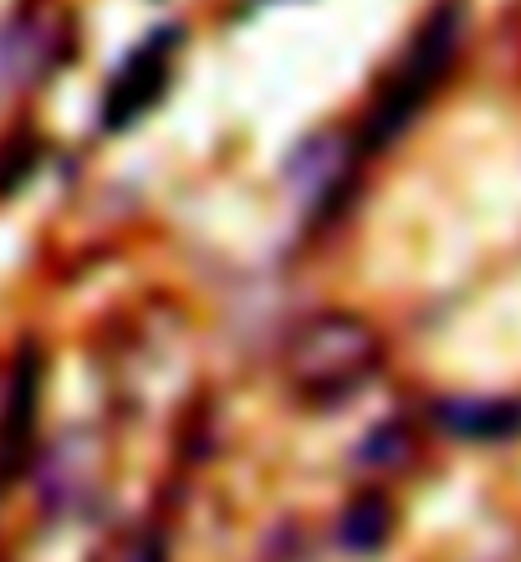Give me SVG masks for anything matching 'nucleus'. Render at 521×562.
<instances>
[{
    "mask_svg": "<svg viewBox=\"0 0 521 562\" xmlns=\"http://www.w3.org/2000/svg\"><path fill=\"white\" fill-rule=\"evenodd\" d=\"M461 31H465V0H445V5L424 21V31L415 36V46H409L399 77L384 88V98H378V108H373V119H369L363 144L384 148V144H394L409 123H415V113L424 108V98H430V92L440 88V77L450 72L455 46H461Z\"/></svg>",
    "mask_w": 521,
    "mask_h": 562,
    "instance_id": "1",
    "label": "nucleus"
},
{
    "mask_svg": "<svg viewBox=\"0 0 521 562\" xmlns=\"http://www.w3.org/2000/svg\"><path fill=\"white\" fill-rule=\"evenodd\" d=\"M378 363V342L353 317H322L292 348V379L313 394H343Z\"/></svg>",
    "mask_w": 521,
    "mask_h": 562,
    "instance_id": "2",
    "label": "nucleus"
},
{
    "mask_svg": "<svg viewBox=\"0 0 521 562\" xmlns=\"http://www.w3.org/2000/svg\"><path fill=\"white\" fill-rule=\"evenodd\" d=\"M174 42H179V31H165V42L154 36L144 52H134V57L123 61V72L113 77V88H107V113H103L107 128H128L144 108H154V98H159L165 82H169V57L165 52Z\"/></svg>",
    "mask_w": 521,
    "mask_h": 562,
    "instance_id": "3",
    "label": "nucleus"
},
{
    "mask_svg": "<svg viewBox=\"0 0 521 562\" xmlns=\"http://www.w3.org/2000/svg\"><path fill=\"white\" fill-rule=\"evenodd\" d=\"M31 419H36V353H21L15 363V384H11V404H5V429H0V481L21 471L31 445Z\"/></svg>",
    "mask_w": 521,
    "mask_h": 562,
    "instance_id": "4",
    "label": "nucleus"
},
{
    "mask_svg": "<svg viewBox=\"0 0 521 562\" xmlns=\"http://www.w3.org/2000/svg\"><path fill=\"white\" fill-rule=\"evenodd\" d=\"M434 415L461 440H511V435H521V400H455L440 404Z\"/></svg>",
    "mask_w": 521,
    "mask_h": 562,
    "instance_id": "5",
    "label": "nucleus"
},
{
    "mask_svg": "<svg viewBox=\"0 0 521 562\" xmlns=\"http://www.w3.org/2000/svg\"><path fill=\"white\" fill-rule=\"evenodd\" d=\"M388 532H394V512H388L384 496H358V502L348 506L343 527H338L348 552H378L388 542Z\"/></svg>",
    "mask_w": 521,
    "mask_h": 562,
    "instance_id": "6",
    "label": "nucleus"
},
{
    "mask_svg": "<svg viewBox=\"0 0 521 562\" xmlns=\"http://www.w3.org/2000/svg\"><path fill=\"white\" fill-rule=\"evenodd\" d=\"M31 164H36V148H31V144H11V159H5V175H0V190H5V194L21 190V179H26Z\"/></svg>",
    "mask_w": 521,
    "mask_h": 562,
    "instance_id": "7",
    "label": "nucleus"
},
{
    "mask_svg": "<svg viewBox=\"0 0 521 562\" xmlns=\"http://www.w3.org/2000/svg\"><path fill=\"white\" fill-rule=\"evenodd\" d=\"M128 562H165V548H154V542H144V548L128 552Z\"/></svg>",
    "mask_w": 521,
    "mask_h": 562,
    "instance_id": "8",
    "label": "nucleus"
}]
</instances>
